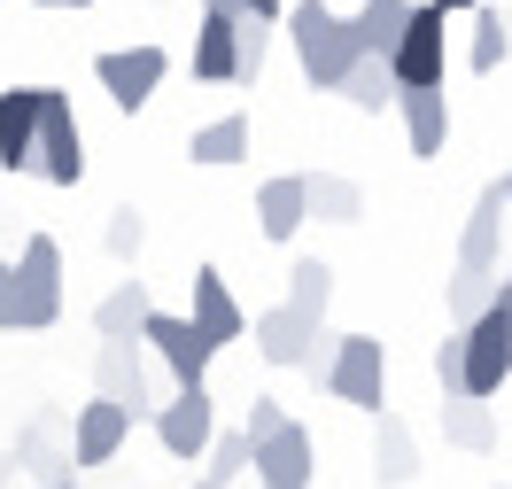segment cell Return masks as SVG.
<instances>
[{"instance_id": "f1b7e54d", "label": "cell", "mask_w": 512, "mask_h": 489, "mask_svg": "<svg viewBox=\"0 0 512 489\" xmlns=\"http://www.w3.org/2000/svg\"><path fill=\"white\" fill-rule=\"evenodd\" d=\"M512 55V24H505V8H474V39H466V70H489Z\"/></svg>"}, {"instance_id": "cb8c5ba5", "label": "cell", "mask_w": 512, "mask_h": 489, "mask_svg": "<svg viewBox=\"0 0 512 489\" xmlns=\"http://www.w3.org/2000/svg\"><path fill=\"white\" fill-rule=\"evenodd\" d=\"M443 443H458V451H497V412L474 404V396L443 404Z\"/></svg>"}, {"instance_id": "4316f807", "label": "cell", "mask_w": 512, "mask_h": 489, "mask_svg": "<svg viewBox=\"0 0 512 489\" xmlns=\"http://www.w3.org/2000/svg\"><path fill=\"white\" fill-rule=\"evenodd\" d=\"M249 466H256V443L233 427V435H218V443H210V458H202V482H187V489H233Z\"/></svg>"}, {"instance_id": "8fae6325", "label": "cell", "mask_w": 512, "mask_h": 489, "mask_svg": "<svg viewBox=\"0 0 512 489\" xmlns=\"http://www.w3.org/2000/svg\"><path fill=\"white\" fill-rule=\"evenodd\" d=\"M156 443L171 458H210V443H218V404H210V389H187V396H171L156 412Z\"/></svg>"}, {"instance_id": "ffe728a7", "label": "cell", "mask_w": 512, "mask_h": 489, "mask_svg": "<svg viewBox=\"0 0 512 489\" xmlns=\"http://www.w3.org/2000/svg\"><path fill=\"white\" fill-rule=\"evenodd\" d=\"M148 319H156V295H148V280H117V288L94 303L101 342H140V334H148Z\"/></svg>"}, {"instance_id": "4fadbf2b", "label": "cell", "mask_w": 512, "mask_h": 489, "mask_svg": "<svg viewBox=\"0 0 512 489\" xmlns=\"http://www.w3.org/2000/svg\"><path fill=\"white\" fill-rule=\"evenodd\" d=\"M94 381H101V396H109V404H125L132 420H140V412H163V404H156V381H148V358H140V342H101Z\"/></svg>"}, {"instance_id": "9a60e30c", "label": "cell", "mask_w": 512, "mask_h": 489, "mask_svg": "<svg viewBox=\"0 0 512 489\" xmlns=\"http://www.w3.org/2000/svg\"><path fill=\"white\" fill-rule=\"evenodd\" d=\"M311 474H319V451L295 420L272 443H256V489H311Z\"/></svg>"}, {"instance_id": "d4e9b609", "label": "cell", "mask_w": 512, "mask_h": 489, "mask_svg": "<svg viewBox=\"0 0 512 489\" xmlns=\"http://www.w3.org/2000/svg\"><path fill=\"white\" fill-rule=\"evenodd\" d=\"M311 218H326V226H357V218H365L357 179H342V171H311Z\"/></svg>"}, {"instance_id": "8992f818", "label": "cell", "mask_w": 512, "mask_h": 489, "mask_svg": "<svg viewBox=\"0 0 512 489\" xmlns=\"http://www.w3.org/2000/svg\"><path fill=\"white\" fill-rule=\"evenodd\" d=\"M94 78H101V94L132 117V109H148L156 86L171 78V55H163V47H109V55H94Z\"/></svg>"}, {"instance_id": "60d3db41", "label": "cell", "mask_w": 512, "mask_h": 489, "mask_svg": "<svg viewBox=\"0 0 512 489\" xmlns=\"http://www.w3.org/2000/svg\"><path fill=\"white\" fill-rule=\"evenodd\" d=\"M505 202H512V179H505Z\"/></svg>"}, {"instance_id": "44dd1931", "label": "cell", "mask_w": 512, "mask_h": 489, "mask_svg": "<svg viewBox=\"0 0 512 489\" xmlns=\"http://www.w3.org/2000/svg\"><path fill=\"white\" fill-rule=\"evenodd\" d=\"M396 109H404V140H412V156L435 163V156H443V140H450V101H443V86H435V94H404Z\"/></svg>"}, {"instance_id": "2e32d148", "label": "cell", "mask_w": 512, "mask_h": 489, "mask_svg": "<svg viewBox=\"0 0 512 489\" xmlns=\"http://www.w3.org/2000/svg\"><path fill=\"white\" fill-rule=\"evenodd\" d=\"M132 435V412L125 404H109V396H94V404H78V420H70V443H78V466H109V458L125 451Z\"/></svg>"}, {"instance_id": "277c9868", "label": "cell", "mask_w": 512, "mask_h": 489, "mask_svg": "<svg viewBox=\"0 0 512 489\" xmlns=\"http://www.w3.org/2000/svg\"><path fill=\"white\" fill-rule=\"evenodd\" d=\"M326 389L381 420V404H388V350L373 342V334H342V342H334V365H326Z\"/></svg>"}, {"instance_id": "ba28073f", "label": "cell", "mask_w": 512, "mask_h": 489, "mask_svg": "<svg viewBox=\"0 0 512 489\" xmlns=\"http://www.w3.org/2000/svg\"><path fill=\"white\" fill-rule=\"evenodd\" d=\"M39 179L47 187H78L86 179V132L70 117V94H55V86L39 101Z\"/></svg>"}, {"instance_id": "7bdbcfd3", "label": "cell", "mask_w": 512, "mask_h": 489, "mask_svg": "<svg viewBox=\"0 0 512 489\" xmlns=\"http://www.w3.org/2000/svg\"><path fill=\"white\" fill-rule=\"evenodd\" d=\"M63 489H78V482H63Z\"/></svg>"}, {"instance_id": "b9f144b4", "label": "cell", "mask_w": 512, "mask_h": 489, "mask_svg": "<svg viewBox=\"0 0 512 489\" xmlns=\"http://www.w3.org/2000/svg\"><path fill=\"white\" fill-rule=\"evenodd\" d=\"M497 489H512V482H497Z\"/></svg>"}, {"instance_id": "ac0fdd59", "label": "cell", "mask_w": 512, "mask_h": 489, "mask_svg": "<svg viewBox=\"0 0 512 489\" xmlns=\"http://www.w3.org/2000/svg\"><path fill=\"white\" fill-rule=\"evenodd\" d=\"M311 226V179H264L256 187V233L264 241H295Z\"/></svg>"}, {"instance_id": "7a4b0ae2", "label": "cell", "mask_w": 512, "mask_h": 489, "mask_svg": "<svg viewBox=\"0 0 512 489\" xmlns=\"http://www.w3.org/2000/svg\"><path fill=\"white\" fill-rule=\"evenodd\" d=\"M288 32H295V63H303V78H311L319 94H342L350 70L365 63V55H357L350 16H334L326 0H295V8H288Z\"/></svg>"}, {"instance_id": "52a82bcc", "label": "cell", "mask_w": 512, "mask_h": 489, "mask_svg": "<svg viewBox=\"0 0 512 489\" xmlns=\"http://www.w3.org/2000/svg\"><path fill=\"white\" fill-rule=\"evenodd\" d=\"M505 373H512V311H505V295H497V311H481L466 326V396L489 404V396L505 389Z\"/></svg>"}, {"instance_id": "f546056e", "label": "cell", "mask_w": 512, "mask_h": 489, "mask_svg": "<svg viewBox=\"0 0 512 489\" xmlns=\"http://www.w3.org/2000/svg\"><path fill=\"white\" fill-rule=\"evenodd\" d=\"M288 303H295V311H311V319H326V303H334V264L295 257L288 264Z\"/></svg>"}, {"instance_id": "f35d334b", "label": "cell", "mask_w": 512, "mask_h": 489, "mask_svg": "<svg viewBox=\"0 0 512 489\" xmlns=\"http://www.w3.org/2000/svg\"><path fill=\"white\" fill-rule=\"evenodd\" d=\"M39 8H94V0H39Z\"/></svg>"}, {"instance_id": "836d02e7", "label": "cell", "mask_w": 512, "mask_h": 489, "mask_svg": "<svg viewBox=\"0 0 512 489\" xmlns=\"http://www.w3.org/2000/svg\"><path fill=\"white\" fill-rule=\"evenodd\" d=\"M264 32H272V24H241V78H233V86H256V78H264Z\"/></svg>"}, {"instance_id": "30bf717a", "label": "cell", "mask_w": 512, "mask_h": 489, "mask_svg": "<svg viewBox=\"0 0 512 489\" xmlns=\"http://www.w3.org/2000/svg\"><path fill=\"white\" fill-rule=\"evenodd\" d=\"M16 466H24L39 489H63L70 474H78V443H70L63 412H32V427L16 435Z\"/></svg>"}, {"instance_id": "1f68e13d", "label": "cell", "mask_w": 512, "mask_h": 489, "mask_svg": "<svg viewBox=\"0 0 512 489\" xmlns=\"http://www.w3.org/2000/svg\"><path fill=\"white\" fill-rule=\"evenodd\" d=\"M140 241H148L140 210H109V226H101V249H109L117 264H132V257H140Z\"/></svg>"}, {"instance_id": "e0dca14e", "label": "cell", "mask_w": 512, "mask_h": 489, "mask_svg": "<svg viewBox=\"0 0 512 489\" xmlns=\"http://www.w3.org/2000/svg\"><path fill=\"white\" fill-rule=\"evenodd\" d=\"M187 319L202 326V334H210L218 350L249 334V311L233 303V288H225V272H218V264H202V272H194V311H187Z\"/></svg>"}, {"instance_id": "ee69618b", "label": "cell", "mask_w": 512, "mask_h": 489, "mask_svg": "<svg viewBox=\"0 0 512 489\" xmlns=\"http://www.w3.org/2000/svg\"><path fill=\"white\" fill-rule=\"evenodd\" d=\"M505 280H512V272H505Z\"/></svg>"}, {"instance_id": "74e56055", "label": "cell", "mask_w": 512, "mask_h": 489, "mask_svg": "<svg viewBox=\"0 0 512 489\" xmlns=\"http://www.w3.org/2000/svg\"><path fill=\"white\" fill-rule=\"evenodd\" d=\"M435 8H443V16H474L481 0H435Z\"/></svg>"}, {"instance_id": "d6a6232c", "label": "cell", "mask_w": 512, "mask_h": 489, "mask_svg": "<svg viewBox=\"0 0 512 489\" xmlns=\"http://www.w3.org/2000/svg\"><path fill=\"white\" fill-rule=\"evenodd\" d=\"M435 381H443V404L466 396V334H443V342H435Z\"/></svg>"}, {"instance_id": "9c48e42d", "label": "cell", "mask_w": 512, "mask_h": 489, "mask_svg": "<svg viewBox=\"0 0 512 489\" xmlns=\"http://www.w3.org/2000/svg\"><path fill=\"white\" fill-rule=\"evenodd\" d=\"M388 70H396V94H435V86H443V8H435V0H419L412 32L388 55Z\"/></svg>"}, {"instance_id": "d6986e66", "label": "cell", "mask_w": 512, "mask_h": 489, "mask_svg": "<svg viewBox=\"0 0 512 489\" xmlns=\"http://www.w3.org/2000/svg\"><path fill=\"white\" fill-rule=\"evenodd\" d=\"M412 16H419V0H365V8L350 16V32H357V55L388 63V55L404 47V32H412Z\"/></svg>"}, {"instance_id": "e575fe53", "label": "cell", "mask_w": 512, "mask_h": 489, "mask_svg": "<svg viewBox=\"0 0 512 489\" xmlns=\"http://www.w3.org/2000/svg\"><path fill=\"white\" fill-rule=\"evenodd\" d=\"M280 427H288V412H280L272 396H256V404H249V420H241V435H249V443H272Z\"/></svg>"}, {"instance_id": "d590c367", "label": "cell", "mask_w": 512, "mask_h": 489, "mask_svg": "<svg viewBox=\"0 0 512 489\" xmlns=\"http://www.w3.org/2000/svg\"><path fill=\"white\" fill-rule=\"evenodd\" d=\"M210 24H249V0H202Z\"/></svg>"}, {"instance_id": "83f0119b", "label": "cell", "mask_w": 512, "mask_h": 489, "mask_svg": "<svg viewBox=\"0 0 512 489\" xmlns=\"http://www.w3.org/2000/svg\"><path fill=\"white\" fill-rule=\"evenodd\" d=\"M497 295H505V280H489V272H458V280H450V295H443V311H450V326L466 334L481 311H497Z\"/></svg>"}, {"instance_id": "484cf974", "label": "cell", "mask_w": 512, "mask_h": 489, "mask_svg": "<svg viewBox=\"0 0 512 489\" xmlns=\"http://www.w3.org/2000/svg\"><path fill=\"white\" fill-rule=\"evenodd\" d=\"M187 156H194V163H210V171L241 163V156H249V117H218V125H202V132L187 140Z\"/></svg>"}, {"instance_id": "4dcf8cb0", "label": "cell", "mask_w": 512, "mask_h": 489, "mask_svg": "<svg viewBox=\"0 0 512 489\" xmlns=\"http://www.w3.org/2000/svg\"><path fill=\"white\" fill-rule=\"evenodd\" d=\"M342 101H350V109H365V117H381L388 101H404V94H396V70L365 55V63L350 70V86H342Z\"/></svg>"}, {"instance_id": "6da1fadb", "label": "cell", "mask_w": 512, "mask_h": 489, "mask_svg": "<svg viewBox=\"0 0 512 489\" xmlns=\"http://www.w3.org/2000/svg\"><path fill=\"white\" fill-rule=\"evenodd\" d=\"M63 319V241L32 233L16 257H0V326L39 334V326Z\"/></svg>"}, {"instance_id": "5bb4252c", "label": "cell", "mask_w": 512, "mask_h": 489, "mask_svg": "<svg viewBox=\"0 0 512 489\" xmlns=\"http://www.w3.org/2000/svg\"><path fill=\"white\" fill-rule=\"evenodd\" d=\"M39 101H47V86L0 94V171H39Z\"/></svg>"}, {"instance_id": "7402d4cb", "label": "cell", "mask_w": 512, "mask_h": 489, "mask_svg": "<svg viewBox=\"0 0 512 489\" xmlns=\"http://www.w3.org/2000/svg\"><path fill=\"white\" fill-rule=\"evenodd\" d=\"M194 78L202 86H233L241 78V24H210L202 16V32H194Z\"/></svg>"}, {"instance_id": "8d00e7d4", "label": "cell", "mask_w": 512, "mask_h": 489, "mask_svg": "<svg viewBox=\"0 0 512 489\" xmlns=\"http://www.w3.org/2000/svg\"><path fill=\"white\" fill-rule=\"evenodd\" d=\"M249 16H256V24H280V16H288V0H249Z\"/></svg>"}, {"instance_id": "5b68a950", "label": "cell", "mask_w": 512, "mask_h": 489, "mask_svg": "<svg viewBox=\"0 0 512 489\" xmlns=\"http://www.w3.org/2000/svg\"><path fill=\"white\" fill-rule=\"evenodd\" d=\"M249 334H256V358H264V365H311L319 350H334V342H326V319L295 311V303H272V311H256Z\"/></svg>"}, {"instance_id": "603a6c76", "label": "cell", "mask_w": 512, "mask_h": 489, "mask_svg": "<svg viewBox=\"0 0 512 489\" xmlns=\"http://www.w3.org/2000/svg\"><path fill=\"white\" fill-rule=\"evenodd\" d=\"M373 474H381V482H412L419 474V443L396 412H381V427H373Z\"/></svg>"}, {"instance_id": "7c38bea8", "label": "cell", "mask_w": 512, "mask_h": 489, "mask_svg": "<svg viewBox=\"0 0 512 489\" xmlns=\"http://www.w3.org/2000/svg\"><path fill=\"white\" fill-rule=\"evenodd\" d=\"M505 218H512L505 179H489V187L474 195L466 233H458V272H489V280H497V257H505Z\"/></svg>"}, {"instance_id": "3957f363", "label": "cell", "mask_w": 512, "mask_h": 489, "mask_svg": "<svg viewBox=\"0 0 512 489\" xmlns=\"http://www.w3.org/2000/svg\"><path fill=\"white\" fill-rule=\"evenodd\" d=\"M140 342H148V350L163 358V373H171V396L210 389V358H218V342H210V334H202L194 319H179V311H156Z\"/></svg>"}, {"instance_id": "ab89813d", "label": "cell", "mask_w": 512, "mask_h": 489, "mask_svg": "<svg viewBox=\"0 0 512 489\" xmlns=\"http://www.w3.org/2000/svg\"><path fill=\"white\" fill-rule=\"evenodd\" d=\"M505 311H512V280H505Z\"/></svg>"}]
</instances>
